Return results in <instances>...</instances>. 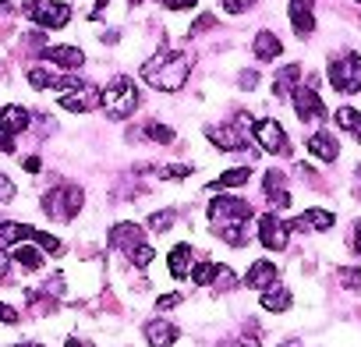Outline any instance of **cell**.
<instances>
[{
	"label": "cell",
	"mask_w": 361,
	"mask_h": 347,
	"mask_svg": "<svg viewBox=\"0 0 361 347\" xmlns=\"http://www.w3.org/2000/svg\"><path fill=\"white\" fill-rule=\"evenodd\" d=\"M11 199H15V181L8 178V174H0V206L11 202Z\"/></svg>",
	"instance_id": "38"
},
{
	"label": "cell",
	"mask_w": 361,
	"mask_h": 347,
	"mask_svg": "<svg viewBox=\"0 0 361 347\" xmlns=\"http://www.w3.org/2000/svg\"><path fill=\"white\" fill-rule=\"evenodd\" d=\"M11 262H18L22 269H43V248H36V241L32 245L18 241L11 245Z\"/></svg>",
	"instance_id": "22"
},
{
	"label": "cell",
	"mask_w": 361,
	"mask_h": 347,
	"mask_svg": "<svg viewBox=\"0 0 361 347\" xmlns=\"http://www.w3.org/2000/svg\"><path fill=\"white\" fill-rule=\"evenodd\" d=\"M266 195H269L273 209H287V206H290V195H287V188H280V192H266Z\"/></svg>",
	"instance_id": "41"
},
{
	"label": "cell",
	"mask_w": 361,
	"mask_h": 347,
	"mask_svg": "<svg viewBox=\"0 0 361 347\" xmlns=\"http://www.w3.org/2000/svg\"><path fill=\"white\" fill-rule=\"evenodd\" d=\"M0 75H4V68H0Z\"/></svg>",
	"instance_id": "54"
},
{
	"label": "cell",
	"mask_w": 361,
	"mask_h": 347,
	"mask_svg": "<svg viewBox=\"0 0 361 347\" xmlns=\"http://www.w3.org/2000/svg\"><path fill=\"white\" fill-rule=\"evenodd\" d=\"M276 262H269V259H255L252 266H248V273H245V284L252 287V291H266V287H273L276 284Z\"/></svg>",
	"instance_id": "17"
},
{
	"label": "cell",
	"mask_w": 361,
	"mask_h": 347,
	"mask_svg": "<svg viewBox=\"0 0 361 347\" xmlns=\"http://www.w3.org/2000/svg\"><path fill=\"white\" fill-rule=\"evenodd\" d=\"M22 15L29 22H36L39 29H64L71 22V8L64 0H25Z\"/></svg>",
	"instance_id": "5"
},
{
	"label": "cell",
	"mask_w": 361,
	"mask_h": 347,
	"mask_svg": "<svg viewBox=\"0 0 361 347\" xmlns=\"http://www.w3.org/2000/svg\"><path fill=\"white\" fill-rule=\"evenodd\" d=\"M18 347H43V343H18Z\"/></svg>",
	"instance_id": "52"
},
{
	"label": "cell",
	"mask_w": 361,
	"mask_h": 347,
	"mask_svg": "<svg viewBox=\"0 0 361 347\" xmlns=\"http://www.w3.org/2000/svg\"><path fill=\"white\" fill-rule=\"evenodd\" d=\"M163 8H170V11H185V8H195L199 0H159Z\"/></svg>",
	"instance_id": "43"
},
{
	"label": "cell",
	"mask_w": 361,
	"mask_h": 347,
	"mask_svg": "<svg viewBox=\"0 0 361 347\" xmlns=\"http://www.w3.org/2000/svg\"><path fill=\"white\" fill-rule=\"evenodd\" d=\"M326 78H329L333 89L343 92V96L361 92V57H357V54H343L340 61H329Z\"/></svg>",
	"instance_id": "6"
},
{
	"label": "cell",
	"mask_w": 361,
	"mask_h": 347,
	"mask_svg": "<svg viewBox=\"0 0 361 347\" xmlns=\"http://www.w3.org/2000/svg\"><path fill=\"white\" fill-rule=\"evenodd\" d=\"M128 259H131V262H135V266H149V262H152V259H156V252H152V248H149V245H145V241H142V245H138V248H135V252H131V255H128Z\"/></svg>",
	"instance_id": "35"
},
{
	"label": "cell",
	"mask_w": 361,
	"mask_h": 347,
	"mask_svg": "<svg viewBox=\"0 0 361 347\" xmlns=\"http://www.w3.org/2000/svg\"><path fill=\"white\" fill-rule=\"evenodd\" d=\"M32 241H36V245H39L43 252H50V255H57V252L64 248V245H61V241H57L54 234H43V231H32Z\"/></svg>",
	"instance_id": "33"
},
{
	"label": "cell",
	"mask_w": 361,
	"mask_h": 347,
	"mask_svg": "<svg viewBox=\"0 0 361 347\" xmlns=\"http://www.w3.org/2000/svg\"><path fill=\"white\" fill-rule=\"evenodd\" d=\"M25 170H29V174H39V170H43V159H39V156H29V159H25Z\"/></svg>",
	"instance_id": "49"
},
{
	"label": "cell",
	"mask_w": 361,
	"mask_h": 347,
	"mask_svg": "<svg viewBox=\"0 0 361 347\" xmlns=\"http://www.w3.org/2000/svg\"><path fill=\"white\" fill-rule=\"evenodd\" d=\"M82 202H85V192L78 185H57L43 195V213L57 224H68L82 213Z\"/></svg>",
	"instance_id": "4"
},
{
	"label": "cell",
	"mask_w": 361,
	"mask_h": 347,
	"mask_svg": "<svg viewBox=\"0 0 361 347\" xmlns=\"http://www.w3.org/2000/svg\"><path fill=\"white\" fill-rule=\"evenodd\" d=\"M177 336H180L177 326L166 322V319H152V322H145V340H149V347H173Z\"/></svg>",
	"instance_id": "19"
},
{
	"label": "cell",
	"mask_w": 361,
	"mask_h": 347,
	"mask_svg": "<svg viewBox=\"0 0 361 347\" xmlns=\"http://www.w3.org/2000/svg\"><path fill=\"white\" fill-rule=\"evenodd\" d=\"M206 138L220 149V152H241L245 149V135H241V128L238 124H209L206 128Z\"/></svg>",
	"instance_id": "11"
},
{
	"label": "cell",
	"mask_w": 361,
	"mask_h": 347,
	"mask_svg": "<svg viewBox=\"0 0 361 347\" xmlns=\"http://www.w3.org/2000/svg\"><path fill=\"white\" fill-rule=\"evenodd\" d=\"M350 248H354V255H361V220L354 224V234H350Z\"/></svg>",
	"instance_id": "47"
},
{
	"label": "cell",
	"mask_w": 361,
	"mask_h": 347,
	"mask_svg": "<svg viewBox=\"0 0 361 347\" xmlns=\"http://www.w3.org/2000/svg\"><path fill=\"white\" fill-rule=\"evenodd\" d=\"M166 181H180V178H192V166H180V163H173V166H163L159 170Z\"/></svg>",
	"instance_id": "36"
},
{
	"label": "cell",
	"mask_w": 361,
	"mask_h": 347,
	"mask_svg": "<svg viewBox=\"0 0 361 347\" xmlns=\"http://www.w3.org/2000/svg\"><path fill=\"white\" fill-rule=\"evenodd\" d=\"M173 220H177V213H173V209L152 213V217H149V231H152V234H166V231L173 227Z\"/></svg>",
	"instance_id": "29"
},
{
	"label": "cell",
	"mask_w": 361,
	"mask_h": 347,
	"mask_svg": "<svg viewBox=\"0 0 361 347\" xmlns=\"http://www.w3.org/2000/svg\"><path fill=\"white\" fill-rule=\"evenodd\" d=\"M188 75H192V57L180 50H159L156 57L142 64V78L159 92H180Z\"/></svg>",
	"instance_id": "2"
},
{
	"label": "cell",
	"mask_w": 361,
	"mask_h": 347,
	"mask_svg": "<svg viewBox=\"0 0 361 347\" xmlns=\"http://www.w3.org/2000/svg\"><path fill=\"white\" fill-rule=\"evenodd\" d=\"M54 78L57 75H50L47 68H29V85L32 89H54Z\"/></svg>",
	"instance_id": "31"
},
{
	"label": "cell",
	"mask_w": 361,
	"mask_h": 347,
	"mask_svg": "<svg viewBox=\"0 0 361 347\" xmlns=\"http://www.w3.org/2000/svg\"><path fill=\"white\" fill-rule=\"evenodd\" d=\"M213 287H216V291H231V287H238V276H234L227 266H220V269H216V280H213Z\"/></svg>",
	"instance_id": "34"
},
{
	"label": "cell",
	"mask_w": 361,
	"mask_h": 347,
	"mask_svg": "<svg viewBox=\"0 0 361 347\" xmlns=\"http://www.w3.org/2000/svg\"><path fill=\"white\" fill-rule=\"evenodd\" d=\"M248 178H252V166H234V170H224L216 181H209L206 188L209 192H224V188H241V185H248Z\"/></svg>",
	"instance_id": "24"
},
{
	"label": "cell",
	"mask_w": 361,
	"mask_h": 347,
	"mask_svg": "<svg viewBox=\"0 0 361 347\" xmlns=\"http://www.w3.org/2000/svg\"><path fill=\"white\" fill-rule=\"evenodd\" d=\"M280 50H283V43L276 39V32H266V29H262V32L252 39V54H255V61H276Z\"/></svg>",
	"instance_id": "21"
},
{
	"label": "cell",
	"mask_w": 361,
	"mask_h": 347,
	"mask_svg": "<svg viewBox=\"0 0 361 347\" xmlns=\"http://www.w3.org/2000/svg\"><path fill=\"white\" fill-rule=\"evenodd\" d=\"M336 224V217L329 213V209H305L301 217H294V220H287V231H329Z\"/></svg>",
	"instance_id": "13"
},
{
	"label": "cell",
	"mask_w": 361,
	"mask_h": 347,
	"mask_svg": "<svg viewBox=\"0 0 361 347\" xmlns=\"http://www.w3.org/2000/svg\"><path fill=\"white\" fill-rule=\"evenodd\" d=\"M238 85H241V89H255V85H259V75H255V71H241V75H238Z\"/></svg>",
	"instance_id": "44"
},
{
	"label": "cell",
	"mask_w": 361,
	"mask_h": 347,
	"mask_svg": "<svg viewBox=\"0 0 361 347\" xmlns=\"http://www.w3.org/2000/svg\"><path fill=\"white\" fill-rule=\"evenodd\" d=\"M0 322H8V326L18 322V312H15L11 305H4V301H0Z\"/></svg>",
	"instance_id": "46"
},
{
	"label": "cell",
	"mask_w": 361,
	"mask_h": 347,
	"mask_svg": "<svg viewBox=\"0 0 361 347\" xmlns=\"http://www.w3.org/2000/svg\"><path fill=\"white\" fill-rule=\"evenodd\" d=\"M216 269H220V262H195V269H192V284H199V287L213 284V280H216Z\"/></svg>",
	"instance_id": "28"
},
{
	"label": "cell",
	"mask_w": 361,
	"mask_h": 347,
	"mask_svg": "<svg viewBox=\"0 0 361 347\" xmlns=\"http://www.w3.org/2000/svg\"><path fill=\"white\" fill-rule=\"evenodd\" d=\"M290 305H294V298H290V291H287V287L273 284V287H266V291H262V308H266V312H287Z\"/></svg>",
	"instance_id": "25"
},
{
	"label": "cell",
	"mask_w": 361,
	"mask_h": 347,
	"mask_svg": "<svg viewBox=\"0 0 361 347\" xmlns=\"http://www.w3.org/2000/svg\"><path fill=\"white\" fill-rule=\"evenodd\" d=\"M262 188H266V192H280V188H283V174H280V170H266Z\"/></svg>",
	"instance_id": "39"
},
{
	"label": "cell",
	"mask_w": 361,
	"mask_h": 347,
	"mask_svg": "<svg viewBox=\"0 0 361 347\" xmlns=\"http://www.w3.org/2000/svg\"><path fill=\"white\" fill-rule=\"evenodd\" d=\"M357 4H361V0H357Z\"/></svg>",
	"instance_id": "55"
},
{
	"label": "cell",
	"mask_w": 361,
	"mask_h": 347,
	"mask_svg": "<svg viewBox=\"0 0 361 347\" xmlns=\"http://www.w3.org/2000/svg\"><path fill=\"white\" fill-rule=\"evenodd\" d=\"M0 124H4L11 135H22V131H29V124H32V114H29L25 106L11 103V106H4V110H0Z\"/></svg>",
	"instance_id": "20"
},
{
	"label": "cell",
	"mask_w": 361,
	"mask_h": 347,
	"mask_svg": "<svg viewBox=\"0 0 361 347\" xmlns=\"http://www.w3.org/2000/svg\"><path fill=\"white\" fill-rule=\"evenodd\" d=\"M173 305H180V294H163V298L156 301V312H166V308H173Z\"/></svg>",
	"instance_id": "45"
},
{
	"label": "cell",
	"mask_w": 361,
	"mask_h": 347,
	"mask_svg": "<svg viewBox=\"0 0 361 347\" xmlns=\"http://www.w3.org/2000/svg\"><path fill=\"white\" fill-rule=\"evenodd\" d=\"M61 106L71 110V114H89V110L103 106V89L82 85V89H75V92H64V96H61Z\"/></svg>",
	"instance_id": "10"
},
{
	"label": "cell",
	"mask_w": 361,
	"mask_h": 347,
	"mask_svg": "<svg viewBox=\"0 0 361 347\" xmlns=\"http://www.w3.org/2000/svg\"><path fill=\"white\" fill-rule=\"evenodd\" d=\"M290 25L301 39H308L315 32V0H290Z\"/></svg>",
	"instance_id": "12"
},
{
	"label": "cell",
	"mask_w": 361,
	"mask_h": 347,
	"mask_svg": "<svg viewBox=\"0 0 361 347\" xmlns=\"http://www.w3.org/2000/svg\"><path fill=\"white\" fill-rule=\"evenodd\" d=\"M333 121H336V128H343L354 142H361V110H354V106H340V110L333 114Z\"/></svg>",
	"instance_id": "26"
},
{
	"label": "cell",
	"mask_w": 361,
	"mask_h": 347,
	"mask_svg": "<svg viewBox=\"0 0 361 347\" xmlns=\"http://www.w3.org/2000/svg\"><path fill=\"white\" fill-rule=\"evenodd\" d=\"M106 241H110V248H121L124 255H131V252L145 241V231H142L138 224H117V227L110 231Z\"/></svg>",
	"instance_id": "14"
},
{
	"label": "cell",
	"mask_w": 361,
	"mask_h": 347,
	"mask_svg": "<svg viewBox=\"0 0 361 347\" xmlns=\"http://www.w3.org/2000/svg\"><path fill=\"white\" fill-rule=\"evenodd\" d=\"M138 103H142V92H138L135 78H128V75H117V78L103 89V110H106L110 121L131 117V114L138 110Z\"/></svg>",
	"instance_id": "3"
},
{
	"label": "cell",
	"mask_w": 361,
	"mask_h": 347,
	"mask_svg": "<svg viewBox=\"0 0 361 347\" xmlns=\"http://www.w3.org/2000/svg\"><path fill=\"white\" fill-rule=\"evenodd\" d=\"M252 4H255V0H220V8H224L227 15H245Z\"/></svg>",
	"instance_id": "37"
},
{
	"label": "cell",
	"mask_w": 361,
	"mask_h": 347,
	"mask_svg": "<svg viewBox=\"0 0 361 347\" xmlns=\"http://www.w3.org/2000/svg\"><path fill=\"white\" fill-rule=\"evenodd\" d=\"M4 8H11V4H8V0H0V11H4Z\"/></svg>",
	"instance_id": "51"
},
{
	"label": "cell",
	"mask_w": 361,
	"mask_h": 347,
	"mask_svg": "<svg viewBox=\"0 0 361 347\" xmlns=\"http://www.w3.org/2000/svg\"><path fill=\"white\" fill-rule=\"evenodd\" d=\"M32 231L29 224H0V245H18V241H32Z\"/></svg>",
	"instance_id": "27"
},
{
	"label": "cell",
	"mask_w": 361,
	"mask_h": 347,
	"mask_svg": "<svg viewBox=\"0 0 361 347\" xmlns=\"http://www.w3.org/2000/svg\"><path fill=\"white\" fill-rule=\"evenodd\" d=\"M354 178H357V181H361V166H357V174H354Z\"/></svg>",
	"instance_id": "53"
},
{
	"label": "cell",
	"mask_w": 361,
	"mask_h": 347,
	"mask_svg": "<svg viewBox=\"0 0 361 347\" xmlns=\"http://www.w3.org/2000/svg\"><path fill=\"white\" fill-rule=\"evenodd\" d=\"M255 209L245 202V199H234V195H220L209 202V224L216 231V238L231 248H245L248 245V224H252Z\"/></svg>",
	"instance_id": "1"
},
{
	"label": "cell",
	"mask_w": 361,
	"mask_h": 347,
	"mask_svg": "<svg viewBox=\"0 0 361 347\" xmlns=\"http://www.w3.org/2000/svg\"><path fill=\"white\" fill-rule=\"evenodd\" d=\"M68 347H89L85 340H68Z\"/></svg>",
	"instance_id": "50"
},
{
	"label": "cell",
	"mask_w": 361,
	"mask_h": 347,
	"mask_svg": "<svg viewBox=\"0 0 361 347\" xmlns=\"http://www.w3.org/2000/svg\"><path fill=\"white\" fill-rule=\"evenodd\" d=\"M8 273H11V255L0 252V280H8Z\"/></svg>",
	"instance_id": "48"
},
{
	"label": "cell",
	"mask_w": 361,
	"mask_h": 347,
	"mask_svg": "<svg viewBox=\"0 0 361 347\" xmlns=\"http://www.w3.org/2000/svg\"><path fill=\"white\" fill-rule=\"evenodd\" d=\"M336 280L347 287V291H361V269H350V266H340L336 269Z\"/></svg>",
	"instance_id": "32"
},
{
	"label": "cell",
	"mask_w": 361,
	"mask_h": 347,
	"mask_svg": "<svg viewBox=\"0 0 361 347\" xmlns=\"http://www.w3.org/2000/svg\"><path fill=\"white\" fill-rule=\"evenodd\" d=\"M145 138H152V142H159V145H170V142H173V128L149 121V124H145Z\"/></svg>",
	"instance_id": "30"
},
{
	"label": "cell",
	"mask_w": 361,
	"mask_h": 347,
	"mask_svg": "<svg viewBox=\"0 0 361 347\" xmlns=\"http://www.w3.org/2000/svg\"><path fill=\"white\" fill-rule=\"evenodd\" d=\"M43 61H50L64 71H78L85 64V54L78 47H43Z\"/></svg>",
	"instance_id": "16"
},
{
	"label": "cell",
	"mask_w": 361,
	"mask_h": 347,
	"mask_svg": "<svg viewBox=\"0 0 361 347\" xmlns=\"http://www.w3.org/2000/svg\"><path fill=\"white\" fill-rule=\"evenodd\" d=\"M290 103H294V110H298V117H301V121H312V124H322V121L329 117V110H326V103L319 99V92H315L312 85H298V89L290 92Z\"/></svg>",
	"instance_id": "8"
},
{
	"label": "cell",
	"mask_w": 361,
	"mask_h": 347,
	"mask_svg": "<svg viewBox=\"0 0 361 347\" xmlns=\"http://www.w3.org/2000/svg\"><path fill=\"white\" fill-rule=\"evenodd\" d=\"M0 152H15V135L0 124Z\"/></svg>",
	"instance_id": "42"
},
{
	"label": "cell",
	"mask_w": 361,
	"mask_h": 347,
	"mask_svg": "<svg viewBox=\"0 0 361 347\" xmlns=\"http://www.w3.org/2000/svg\"><path fill=\"white\" fill-rule=\"evenodd\" d=\"M259 241L269 248V252H283L287 241H290V231L283 220H276V213H262L259 217Z\"/></svg>",
	"instance_id": "9"
},
{
	"label": "cell",
	"mask_w": 361,
	"mask_h": 347,
	"mask_svg": "<svg viewBox=\"0 0 361 347\" xmlns=\"http://www.w3.org/2000/svg\"><path fill=\"white\" fill-rule=\"evenodd\" d=\"M252 135H255V142H259L266 152H273V156H290V138H287V131H283L273 117L255 121V124H252Z\"/></svg>",
	"instance_id": "7"
},
{
	"label": "cell",
	"mask_w": 361,
	"mask_h": 347,
	"mask_svg": "<svg viewBox=\"0 0 361 347\" xmlns=\"http://www.w3.org/2000/svg\"><path fill=\"white\" fill-rule=\"evenodd\" d=\"M209 29H216V18H213V15H199V18L192 22V36H199V32H209Z\"/></svg>",
	"instance_id": "40"
},
{
	"label": "cell",
	"mask_w": 361,
	"mask_h": 347,
	"mask_svg": "<svg viewBox=\"0 0 361 347\" xmlns=\"http://www.w3.org/2000/svg\"><path fill=\"white\" fill-rule=\"evenodd\" d=\"M166 266H170V276H173V280L192 276V269H195V252H192V245H173L170 255H166Z\"/></svg>",
	"instance_id": "15"
},
{
	"label": "cell",
	"mask_w": 361,
	"mask_h": 347,
	"mask_svg": "<svg viewBox=\"0 0 361 347\" xmlns=\"http://www.w3.org/2000/svg\"><path fill=\"white\" fill-rule=\"evenodd\" d=\"M301 64H283L280 71H276V78H273V92L276 96H290L294 89H298V82H301Z\"/></svg>",
	"instance_id": "23"
},
{
	"label": "cell",
	"mask_w": 361,
	"mask_h": 347,
	"mask_svg": "<svg viewBox=\"0 0 361 347\" xmlns=\"http://www.w3.org/2000/svg\"><path fill=\"white\" fill-rule=\"evenodd\" d=\"M305 149L315 156V159H322V163H333L336 156H340V145H336V138L322 128V131H315L308 142H305Z\"/></svg>",
	"instance_id": "18"
}]
</instances>
